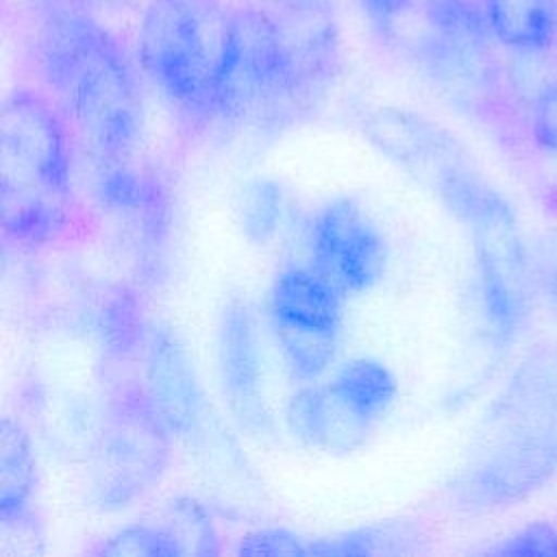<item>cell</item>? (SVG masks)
Instances as JSON below:
<instances>
[{"instance_id":"cell-1","label":"cell","mask_w":557,"mask_h":557,"mask_svg":"<svg viewBox=\"0 0 557 557\" xmlns=\"http://www.w3.org/2000/svg\"><path fill=\"white\" fill-rule=\"evenodd\" d=\"M35 61L94 163L131 159L144 131L137 72L117 39L76 0L44 7Z\"/></svg>"},{"instance_id":"cell-2","label":"cell","mask_w":557,"mask_h":557,"mask_svg":"<svg viewBox=\"0 0 557 557\" xmlns=\"http://www.w3.org/2000/svg\"><path fill=\"white\" fill-rule=\"evenodd\" d=\"M557 474V344L542 342L513 368L487 409L455 503L494 511L544 490Z\"/></svg>"},{"instance_id":"cell-3","label":"cell","mask_w":557,"mask_h":557,"mask_svg":"<svg viewBox=\"0 0 557 557\" xmlns=\"http://www.w3.org/2000/svg\"><path fill=\"white\" fill-rule=\"evenodd\" d=\"M0 209L4 237L41 246L72 218V146L59 109L33 89H15L0 113Z\"/></svg>"},{"instance_id":"cell-4","label":"cell","mask_w":557,"mask_h":557,"mask_svg":"<svg viewBox=\"0 0 557 557\" xmlns=\"http://www.w3.org/2000/svg\"><path fill=\"white\" fill-rule=\"evenodd\" d=\"M226 9L209 0H152L139 24L144 74L181 111L211 120Z\"/></svg>"},{"instance_id":"cell-5","label":"cell","mask_w":557,"mask_h":557,"mask_svg":"<svg viewBox=\"0 0 557 557\" xmlns=\"http://www.w3.org/2000/svg\"><path fill=\"white\" fill-rule=\"evenodd\" d=\"M298 115L276 20L255 7L226 11L211 120L281 126Z\"/></svg>"},{"instance_id":"cell-6","label":"cell","mask_w":557,"mask_h":557,"mask_svg":"<svg viewBox=\"0 0 557 557\" xmlns=\"http://www.w3.org/2000/svg\"><path fill=\"white\" fill-rule=\"evenodd\" d=\"M457 220L470 228L485 331L496 346H509L533 313V268L516 211L485 181Z\"/></svg>"},{"instance_id":"cell-7","label":"cell","mask_w":557,"mask_h":557,"mask_svg":"<svg viewBox=\"0 0 557 557\" xmlns=\"http://www.w3.org/2000/svg\"><path fill=\"white\" fill-rule=\"evenodd\" d=\"M170 429L144 385H120L104 409L91 485L102 509H122L148 492L170 459Z\"/></svg>"},{"instance_id":"cell-8","label":"cell","mask_w":557,"mask_h":557,"mask_svg":"<svg viewBox=\"0 0 557 557\" xmlns=\"http://www.w3.org/2000/svg\"><path fill=\"white\" fill-rule=\"evenodd\" d=\"M361 128L370 144L429 187L453 215L485 183L463 146L420 113L387 104L376 107L363 117Z\"/></svg>"},{"instance_id":"cell-9","label":"cell","mask_w":557,"mask_h":557,"mask_svg":"<svg viewBox=\"0 0 557 557\" xmlns=\"http://www.w3.org/2000/svg\"><path fill=\"white\" fill-rule=\"evenodd\" d=\"M342 292L311 265H285L272 281L268 315L292 374L318 379L335 359Z\"/></svg>"},{"instance_id":"cell-10","label":"cell","mask_w":557,"mask_h":557,"mask_svg":"<svg viewBox=\"0 0 557 557\" xmlns=\"http://www.w3.org/2000/svg\"><path fill=\"white\" fill-rule=\"evenodd\" d=\"M309 265L344 296L370 292L387 268V244L350 198L322 205L309 224Z\"/></svg>"},{"instance_id":"cell-11","label":"cell","mask_w":557,"mask_h":557,"mask_svg":"<svg viewBox=\"0 0 557 557\" xmlns=\"http://www.w3.org/2000/svg\"><path fill=\"white\" fill-rule=\"evenodd\" d=\"M276 20L283 59L298 113L311 111L339 67V30L322 0H294Z\"/></svg>"},{"instance_id":"cell-12","label":"cell","mask_w":557,"mask_h":557,"mask_svg":"<svg viewBox=\"0 0 557 557\" xmlns=\"http://www.w3.org/2000/svg\"><path fill=\"white\" fill-rule=\"evenodd\" d=\"M335 450L357 448L392 409L398 381L387 366L374 359H352L324 385Z\"/></svg>"},{"instance_id":"cell-13","label":"cell","mask_w":557,"mask_h":557,"mask_svg":"<svg viewBox=\"0 0 557 557\" xmlns=\"http://www.w3.org/2000/svg\"><path fill=\"white\" fill-rule=\"evenodd\" d=\"M146 394L172 435L191 437L205 411L202 389L185 348L161 326L144 333Z\"/></svg>"},{"instance_id":"cell-14","label":"cell","mask_w":557,"mask_h":557,"mask_svg":"<svg viewBox=\"0 0 557 557\" xmlns=\"http://www.w3.org/2000/svg\"><path fill=\"white\" fill-rule=\"evenodd\" d=\"M218 370L235 416L252 429L268 424L263 396V359L257 326L246 302L233 300L218 329Z\"/></svg>"},{"instance_id":"cell-15","label":"cell","mask_w":557,"mask_h":557,"mask_svg":"<svg viewBox=\"0 0 557 557\" xmlns=\"http://www.w3.org/2000/svg\"><path fill=\"white\" fill-rule=\"evenodd\" d=\"M35 459L22 424L13 418L2 420L0 444V522L2 531L35 533L33 509Z\"/></svg>"},{"instance_id":"cell-16","label":"cell","mask_w":557,"mask_h":557,"mask_svg":"<svg viewBox=\"0 0 557 557\" xmlns=\"http://www.w3.org/2000/svg\"><path fill=\"white\" fill-rule=\"evenodd\" d=\"M490 35L505 48L540 52L557 39V0H485Z\"/></svg>"},{"instance_id":"cell-17","label":"cell","mask_w":557,"mask_h":557,"mask_svg":"<svg viewBox=\"0 0 557 557\" xmlns=\"http://www.w3.org/2000/svg\"><path fill=\"white\" fill-rule=\"evenodd\" d=\"M407 527L376 524L355 529L335 537L311 542L309 555H379V553H400L409 542Z\"/></svg>"},{"instance_id":"cell-18","label":"cell","mask_w":557,"mask_h":557,"mask_svg":"<svg viewBox=\"0 0 557 557\" xmlns=\"http://www.w3.org/2000/svg\"><path fill=\"white\" fill-rule=\"evenodd\" d=\"M283 207V191L274 181H252L244 189L242 200V226L246 237L255 244L268 242L281 224Z\"/></svg>"},{"instance_id":"cell-19","label":"cell","mask_w":557,"mask_h":557,"mask_svg":"<svg viewBox=\"0 0 557 557\" xmlns=\"http://www.w3.org/2000/svg\"><path fill=\"white\" fill-rule=\"evenodd\" d=\"M107 557H178L176 540L163 524H131L107 537L98 550Z\"/></svg>"},{"instance_id":"cell-20","label":"cell","mask_w":557,"mask_h":557,"mask_svg":"<svg viewBox=\"0 0 557 557\" xmlns=\"http://www.w3.org/2000/svg\"><path fill=\"white\" fill-rule=\"evenodd\" d=\"M163 527L176 540L183 555H213L218 553L213 524L207 511L196 500H176L170 507L168 522Z\"/></svg>"},{"instance_id":"cell-21","label":"cell","mask_w":557,"mask_h":557,"mask_svg":"<svg viewBox=\"0 0 557 557\" xmlns=\"http://www.w3.org/2000/svg\"><path fill=\"white\" fill-rule=\"evenodd\" d=\"M492 553L503 557H557V529L548 522H529L503 537Z\"/></svg>"},{"instance_id":"cell-22","label":"cell","mask_w":557,"mask_h":557,"mask_svg":"<svg viewBox=\"0 0 557 557\" xmlns=\"http://www.w3.org/2000/svg\"><path fill=\"white\" fill-rule=\"evenodd\" d=\"M311 542L283 527L257 529L239 540V555H309Z\"/></svg>"},{"instance_id":"cell-23","label":"cell","mask_w":557,"mask_h":557,"mask_svg":"<svg viewBox=\"0 0 557 557\" xmlns=\"http://www.w3.org/2000/svg\"><path fill=\"white\" fill-rule=\"evenodd\" d=\"M533 139L550 154H557V78L542 87L531 104Z\"/></svg>"},{"instance_id":"cell-24","label":"cell","mask_w":557,"mask_h":557,"mask_svg":"<svg viewBox=\"0 0 557 557\" xmlns=\"http://www.w3.org/2000/svg\"><path fill=\"white\" fill-rule=\"evenodd\" d=\"M540 283L557 311V235L550 237V242L544 246V252L540 257Z\"/></svg>"},{"instance_id":"cell-25","label":"cell","mask_w":557,"mask_h":557,"mask_svg":"<svg viewBox=\"0 0 557 557\" xmlns=\"http://www.w3.org/2000/svg\"><path fill=\"white\" fill-rule=\"evenodd\" d=\"M39 4H41V9L44 7H50V4H59V2H67V0H37Z\"/></svg>"}]
</instances>
